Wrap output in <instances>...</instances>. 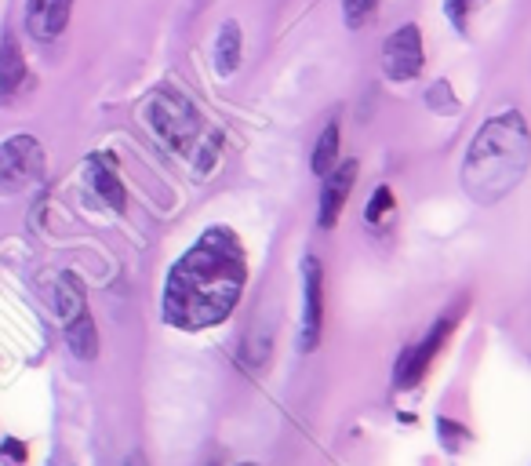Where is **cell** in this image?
I'll return each instance as SVG.
<instances>
[{"instance_id": "16", "label": "cell", "mask_w": 531, "mask_h": 466, "mask_svg": "<svg viewBox=\"0 0 531 466\" xmlns=\"http://www.w3.org/2000/svg\"><path fill=\"white\" fill-rule=\"evenodd\" d=\"M484 0H444V15H448V22L455 26L459 33L470 30V15L477 8H481Z\"/></svg>"}, {"instance_id": "7", "label": "cell", "mask_w": 531, "mask_h": 466, "mask_svg": "<svg viewBox=\"0 0 531 466\" xmlns=\"http://www.w3.org/2000/svg\"><path fill=\"white\" fill-rule=\"evenodd\" d=\"M448 335H451V317H441V321L433 325V332L426 335L419 346H408V350H404L401 361H397V372H393V379H397L401 390H411V386L426 375V368H430V361L437 357V350L444 346Z\"/></svg>"}, {"instance_id": "11", "label": "cell", "mask_w": 531, "mask_h": 466, "mask_svg": "<svg viewBox=\"0 0 531 466\" xmlns=\"http://www.w3.org/2000/svg\"><path fill=\"white\" fill-rule=\"evenodd\" d=\"M22 81H26V59H22L19 37L4 33V41H0V95L4 99L15 95Z\"/></svg>"}, {"instance_id": "17", "label": "cell", "mask_w": 531, "mask_h": 466, "mask_svg": "<svg viewBox=\"0 0 531 466\" xmlns=\"http://www.w3.org/2000/svg\"><path fill=\"white\" fill-rule=\"evenodd\" d=\"M375 8H379V0H342L346 26H350V30H361V26H368L371 15H375Z\"/></svg>"}, {"instance_id": "14", "label": "cell", "mask_w": 531, "mask_h": 466, "mask_svg": "<svg viewBox=\"0 0 531 466\" xmlns=\"http://www.w3.org/2000/svg\"><path fill=\"white\" fill-rule=\"evenodd\" d=\"M55 306H59V314H62V321H70L73 314H81V310H88L84 306V288H81V281L73 274H62L59 277V292H55Z\"/></svg>"}, {"instance_id": "3", "label": "cell", "mask_w": 531, "mask_h": 466, "mask_svg": "<svg viewBox=\"0 0 531 466\" xmlns=\"http://www.w3.org/2000/svg\"><path fill=\"white\" fill-rule=\"evenodd\" d=\"M146 124L171 153L193 157L201 172H211L219 161V132H211L201 110L190 99H182L179 92H171V88L153 92L146 102Z\"/></svg>"}, {"instance_id": "4", "label": "cell", "mask_w": 531, "mask_h": 466, "mask_svg": "<svg viewBox=\"0 0 531 466\" xmlns=\"http://www.w3.org/2000/svg\"><path fill=\"white\" fill-rule=\"evenodd\" d=\"M44 179V150L33 135H11L0 142V197L30 190Z\"/></svg>"}, {"instance_id": "12", "label": "cell", "mask_w": 531, "mask_h": 466, "mask_svg": "<svg viewBox=\"0 0 531 466\" xmlns=\"http://www.w3.org/2000/svg\"><path fill=\"white\" fill-rule=\"evenodd\" d=\"M66 343H70V350L81 357V361H95V357H99V332L91 325L88 310H81V314H73L70 321H66Z\"/></svg>"}, {"instance_id": "10", "label": "cell", "mask_w": 531, "mask_h": 466, "mask_svg": "<svg viewBox=\"0 0 531 466\" xmlns=\"http://www.w3.org/2000/svg\"><path fill=\"white\" fill-rule=\"evenodd\" d=\"M88 183L102 201L110 204L113 212H124V186H121V179H117V164H113L110 153L88 157Z\"/></svg>"}, {"instance_id": "18", "label": "cell", "mask_w": 531, "mask_h": 466, "mask_svg": "<svg viewBox=\"0 0 531 466\" xmlns=\"http://www.w3.org/2000/svg\"><path fill=\"white\" fill-rule=\"evenodd\" d=\"M390 212H393V190L390 186H379L368 201V223H379V219H386Z\"/></svg>"}, {"instance_id": "15", "label": "cell", "mask_w": 531, "mask_h": 466, "mask_svg": "<svg viewBox=\"0 0 531 466\" xmlns=\"http://www.w3.org/2000/svg\"><path fill=\"white\" fill-rule=\"evenodd\" d=\"M335 157H339V124L331 121L321 132V139H317V150H313V172L328 175L335 168Z\"/></svg>"}, {"instance_id": "13", "label": "cell", "mask_w": 531, "mask_h": 466, "mask_svg": "<svg viewBox=\"0 0 531 466\" xmlns=\"http://www.w3.org/2000/svg\"><path fill=\"white\" fill-rule=\"evenodd\" d=\"M241 55H244V41H241V26L237 22H222L219 37H215V66H219L222 77H230L237 73L241 66Z\"/></svg>"}, {"instance_id": "19", "label": "cell", "mask_w": 531, "mask_h": 466, "mask_svg": "<svg viewBox=\"0 0 531 466\" xmlns=\"http://www.w3.org/2000/svg\"><path fill=\"white\" fill-rule=\"evenodd\" d=\"M4 452H8V456H15V459H26V452H22L15 441H8V445H4Z\"/></svg>"}, {"instance_id": "9", "label": "cell", "mask_w": 531, "mask_h": 466, "mask_svg": "<svg viewBox=\"0 0 531 466\" xmlns=\"http://www.w3.org/2000/svg\"><path fill=\"white\" fill-rule=\"evenodd\" d=\"M73 15V0H26V30L33 41H55Z\"/></svg>"}, {"instance_id": "2", "label": "cell", "mask_w": 531, "mask_h": 466, "mask_svg": "<svg viewBox=\"0 0 531 466\" xmlns=\"http://www.w3.org/2000/svg\"><path fill=\"white\" fill-rule=\"evenodd\" d=\"M531 164V132L517 110L495 113L481 132L473 135L470 153L462 161V186L473 201L491 208L506 193L521 186Z\"/></svg>"}, {"instance_id": "6", "label": "cell", "mask_w": 531, "mask_h": 466, "mask_svg": "<svg viewBox=\"0 0 531 466\" xmlns=\"http://www.w3.org/2000/svg\"><path fill=\"white\" fill-rule=\"evenodd\" d=\"M321 332H324V270L310 255L302 263V328H299L302 354L317 350Z\"/></svg>"}, {"instance_id": "5", "label": "cell", "mask_w": 531, "mask_h": 466, "mask_svg": "<svg viewBox=\"0 0 531 466\" xmlns=\"http://www.w3.org/2000/svg\"><path fill=\"white\" fill-rule=\"evenodd\" d=\"M426 66V48H422V30L415 22H404L401 30L390 33L386 44H382V73L390 81L404 84L415 81Z\"/></svg>"}, {"instance_id": "1", "label": "cell", "mask_w": 531, "mask_h": 466, "mask_svg": "<svg viewBox=\"0 0 531 466\" xmlns=\"http://www.w3.org/2000/svg\"><path fill=\"white\" fill-rule=\"evenodd\" d=\"M248 281V259L230 226H211L171 266L164 284V321L182 332L222 325L233 314Z\"/></svg>"}, {"instance_id": "8", "label": "cell", "mask_w": 531, "mask_h": 466, "mask_svg": "<svg viewBox=\"0 0 531 466\" xmlns=\"http://www.w3.org/2000/svg\"><path fill=\"white\" fill-rule=\"evenodd\" d=\"M357 172H361V164H357V161H342L339 168H331V172H328V179H324V190H321V212H317V223H321V230H331V226L339 223L342 204H346L353 183H357Z\"/></svg>"}]
</instances>
